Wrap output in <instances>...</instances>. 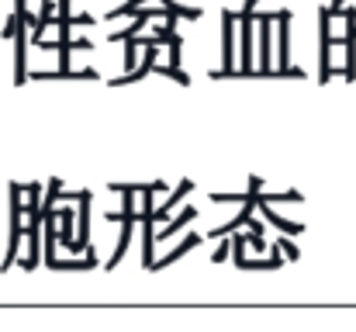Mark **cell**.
I'll return each mask as SVG.
<instances>
[{
	"mask_svg": "<svg viewBox=\"0 0 356 332\" xmlns=\"http://www.w3.org/2000/svg\"><path fill=\"white\" fill-rule=\"evenodd\" d=\"M191 187H194V184H191V180H184V184H180V187H177V191H173V194L166 198V205L159 208V215H152V221H163V219H166V212H170V208H173L177 201H184V194H187Z\"/></svg>",
	"mask_w": 356,
	"mask_h": 332,
	"instance_id": "obj_5",
	"label": "cell"
},
{
	"mask_svg": "<svg viewBox=\"0 0 356 332\" xmlns=\"http://www.w3.org/2000/svg\"><path fill=\"white\" fill-rule=\"evenodd\" d=\"M197 219V208H184V215H180V219H173L170 221V225H166V228H163V232H159V239H170V235H173V232H180V228H187V225H191V221Z\"/></svg>",
	"mask_w": 356,
	"mask_h": 332,
	"instance_id": "obj_4",
	"label": "cell"
},
{
	"mask_svg": "<svg viewBox=\"0 0 356 332\" xmlns=\"http://www.w3.org/2000/svg\"><path fill=\"white\" fill-rule=\"evenodd\" d=\"M131 219L135 215H118V221H121V239H118V249H115V256H111V270H115V263H121L124 260V249H128V242H131Z\"/></svg>",
	"mask_w": 356,
	"mask_h": 332,
	"instance_id": "obj_3",
	"label": "cell"
},
{
	"mask_svg": "<svg viewBox=\"0 0 356 332\" xmlns=\"http://www.w3.org/2000/svg\"><path fill=\"white\" fill-rule=\"evenodd\" d=\"M236 17L225 14V35H222V63H225V73H236Z\"/></svg>",
	"mask_w": 356,
	"mask_h": 332,
	"instance_id": "obj_1",
	"label": "cell"
},
{
	"mask_svg": "<svg viewBox=\"0 0 356 332\" xmlns=\"http://www.w3.org/2000/svg\"><path fill=\"white\" fill-rule=\"evenodd\" d=\"M194 246H201V232H191V235H187V239H184V242H180V246L173 249V253H166L163 260H152V267H149V270H163V267L177 263V260H180V256H187V253H191Z\"/></svg>",
	"mask_w": 356,
	"mask_h": 332,
	"instance_id": "obj_2",
	"label": "cell"
}]
</instances>
